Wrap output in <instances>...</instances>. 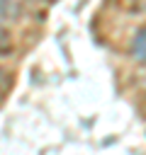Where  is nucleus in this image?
Returning a JSON list of instances; mask_svg holds the SVG:
<instances>
[{"label": "nucleus", "instance_id": "2", "mask_svg": "<svg viewBox=\"0 0 146 155\" xmlns=\"http://www.w3.org/2000/svg\"><path fill=\"white\" fill-rule=\"evenodd\" d=\"M10 10H12V0H0V17H7Z\"/></svg>", "mask_w": 146, "mask_h": 155}, {"label": "nucleus", "instance_id": "1", "mask_svg": "<svg viewBox=\"0 0 146 155\" xmlns=\"http://www.w3.org/2000/svg\"><path fill=\"white\" fill-rule=\"evenodd\" d=\"M131 53L139 63H144L146 58V51H144V27H139V31L134 34V41H131Z\"/></svg>", "mask_w": 146, "mask_h": 155}]
</instances>
